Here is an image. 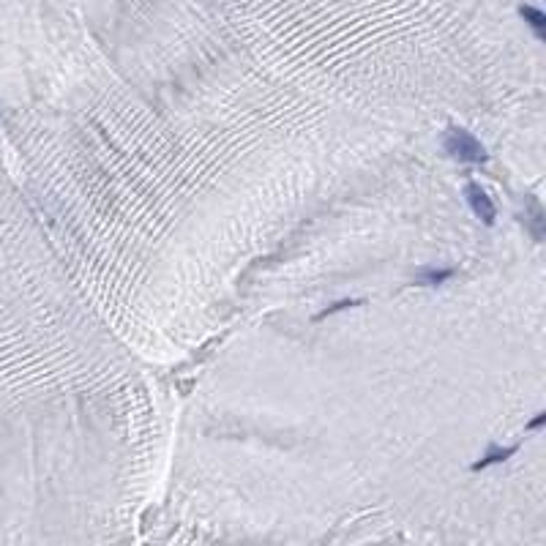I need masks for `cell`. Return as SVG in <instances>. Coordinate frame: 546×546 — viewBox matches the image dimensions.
<instances>
[{
	"label": "cell",
	"mask_w": 546,
	"mask_h": 546,
	"mask_svg": "<svg viewBox=\"0 0 546 546\" xmlns=\"http://www.w3.org/2000/svg\"><path fill=\"white\" fill-rule=\"evenodd\" d=\"M442 148L451 159L462 164H484L489 162V153L487 148L481 145L478 137H473L467 129H459V126H448L445 134H442Z\"/></svg>",
	"instance_id": "obj_1"
},
{
	"label": "cell",
	"mask_w": 546,
	"mask_h": 546,
	"mask_svg": "<svg viewBox=\"0 0 546 546\" xmlns=\"http://www.w3.org/2000/svg\"><path fill=\"white\" fill-rule=\"evenodd\" d=\"M464 197H467V203H470V208H473V214L481 218L487 227L494 224V218H497V211H494V203H491V197L478 186V183H467L464 186Z\"/></svg>",
	"instance_id": "obj_2"
},
{
	"label": "cell",
	"mask_w": 546,
	"mask_h": 546,
	"mask_svg": "<svg viewBox=\"0 0 546 546\" xmlns=\"http://www.w3.org/2000/svg\"><path fill=\"white\" fill-rule=\"evenodd\" d=\"M522 224L530 229V235H533V241L536 243H541L546 235V218H544V211H541V205L538 203H530V211L522 216Z\"/></svg>",
	"instance_id": "obj_3"
},
{
	"label": "cell",
	"mask_w": 546,
	"mask_h": 546,
	"mask_svg": "<svg viewBox=\"0 0 546 546\" xmlns=\"http://www.w3.org/2000/svg\"><path fill=\"white\" fill-rule=\"evenodd\" d=\"M516 453V445H508V448H500V445H494L489 442V448H487V453L473 464V470L478 473V470H487L491 464H500V462H505V459H511Z\"/></svg>",
	"instance_id": "obj_4"
},
{
	"label": "cell",
	"mask_w": 546,
	"mask_h": 546,
	"mask_svg": "<svg viewBox=\"0 0 546 546\" xmlns=\"http://www.w3.org/2000/svg\"><path fill=\"white\" fill-rule=\"evenodd\" d=\"M519 14H522V19L536 30V36L544 41L546 39V14L541 8H536V6H519Z\"/></svg>",
	"instance_id": "obj_5"
},
{
	"label": "cell",
	"mask_w": 546,
	"mask_h": 546,
	"mask_svg": "<svg viewBox=\"0 0 546 546\" xmlns=\"http://www.w3.org/2000/svg\"><path fill=\"white\" fill-rule=\"evenodd\" d=\"M453 273H456L453 268H421V271L415 273V284H421V287H437V284L448 281Z\"/></svg>",
	"instance_id": "obj_6"
},
{
	"label": "cell",
	"mask_w": 546,
	"mask_h": 546,
	"mask_svg": "<svg viewBox=\"0 0 546 546\" xmlns=\"http://www.w3.org/2000/svg\"><path fill=\"white\" fill-rule=\"evenodd\" d=\"M361 303H364V301H339V303H333V306L323 309V312L317 314V320H326V317L336 314V312H341V309H352V306H361Z\"/></svg>",
	"instance_id": "obj_7"
},
{
	"label": "cell",
	"mask_w": 546,
	"mask_h": 546,
	"mask_svg": "<svg viewBox=\"0 0 546 546\" xmlns=\"http://www.w3.org/2000/svg\"><path fill=\"white\" fill-rule=\"evenodd\" d=\"M544 421H546V413H538V415L527 424V429H541V426H544Z\"/></svg>",
	"instance_id": "obj_8"
}]
</instances>
